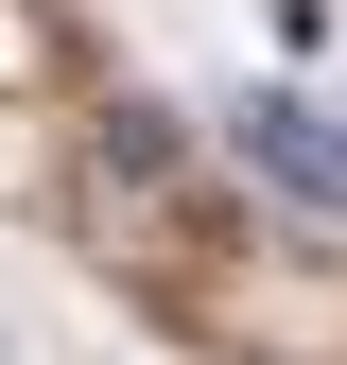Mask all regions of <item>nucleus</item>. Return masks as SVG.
Listing matches in <instances>:
<instances>
[{
    "mask_svg": "<svg viewBox=\"0 0 347 365\" xmlns=\"http://www.w3.org/2000/svg\"><path fill=\"white\" fill-rule=\"evenodd\" d=\"M226 157L260 174V192H295V209H347V122L313 105V87H243V105H226Z\"/></svg>",
    "mask_w": 347,
    "mask_h": 365,
    "instance_id": "f257e3e1",
    "label": "nucleus"
},
{
    "mask_svg": "<svg viewBox=\"0 0 347 365\" xmlns=\"http://www.w3.org/2000/svg\"><path fill=\"white\" fill-rule=\"evenodd\" d=\"M174 174H191V122H174V105H105L87 157H70V209H87V226H139Z\"/></svg>",
    "mask_w": 347,
    "mask_h": 365,
    "instance_id": "f03ea898",
    "label": "nucleus"
}]
</instances>
